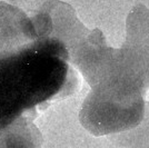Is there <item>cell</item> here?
Instances as JSON below:
<instances>
[{
	"instance_id": "obj_2",
	"label": "cell",
	"mask_w": 149,
	"mask_h": 148,
	"mask_svg": "<svg viewBox=\"0 0 149 148\" xmlns=\"http://www.w3.org/2000/svg\"><path fill=\"white\" fill-rule=\"evenodd\" d=\"M143 91L127 75H117L91 87L79 112L82 127L93 136L129 131L141 123Z\"/></svg>"
},
{
	"instance_id": "obj_5",
	"label": "cell",
	"mask_w": 149,
	"mask_h": 148,
	"mask_svg": "<svg viewBox=\"0 0 149 148\" xmlns=\"http://www.w3.org/2000/svg\"><path fill=\"white\" fill-rule=\"evenodd\" d=\"M38 41L26 10L17 3L0 1V52L19 49Z\"/></svg>"
},
{
	"instance_id": "obj_3",
	"label": "cell",
	"mask_w": 149,
	"mask_h": 148,
	"mask_svg": "<svg viewBox=\"0 0 149 148\" xmlns=\"http://www.w3.org/2000/svg\"><path fill=\"white\" fill-rule=\"evenodd\" d=\"M125 73L143 93L149 89V9L137 5L126 19V39L118 49Z\"/></svg>"
},
{
	"instance_id": "obj_4",
	"label": "cell",
	"mask_w": 149,
	"mask_h": 148,
	"mask_svg": "<svg viewBox=\"0 0 149 148\" xmlns=\"http://www.w3.org/2000/svg\"><path fill=\"white\" fill-rule=\"evenodd\" d=\"M70 61L80 70L93 87L117 75H126L119 59L118 49L108 46L102 31L96 28L70 52Z\"/></svg>"
},
{
	"instance_id": "obj_1",
	"label": "cell",
	"mask_w": 149,
	"mask_h": 148,
	"mask_svg": "<svg viewBox=\"0 0 149 148\" xmlns=\"http://www.w3.org/2000/svg\"><path fill=\"white\" fill-rule=\"evenodd\" d=\"M70 50L60 41L39 40L0 52V140L32 125L37 112L76 91Z\"/></svg>"
},
{
	"instance_id": "obj_6",
	"label": "cell",
	"mask_w": 149,
	"mask_h": 148,
	"mask_svg": "<svg viewBox=\"0 0 149 148\" xmlns=\"http://www.w3.org/2000/svg\"><path fill=\"white\" fill-rule=\"evenodd\" d=\"M131 130V133L124 131L123 135L113 139L123 140V145L125 146H148L147 140H149V103L146 104L145 115L141 123Z\"/></svg>"
}]
</instances>
